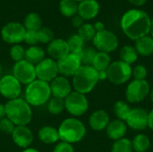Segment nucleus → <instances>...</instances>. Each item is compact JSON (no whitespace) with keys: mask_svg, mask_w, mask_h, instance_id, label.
I'll return each instance as SVG.
<instances>
[{"mask_svg":"<svg viewBox=\"0 0 153 152\" xmlns=\"http://www.w3.org/2000/svg\"><path fill=\"white\" fill-rule=\"evenodd\" d=\"M151 20L146 12L136 8L130 9L123 14L120 26L130 39L137 40L150 33Z\"/></svg>","mask_w":153,"mask_h":152,"instance_id":"f257e3e1","label":"nucleus"},{"mask_svg":"<svg viewBox=\"0 0 153 152\" xmlns=\"http://www.w3.org/2000/svg\"><path fill=\"white\" fill-rule=\"evenodd\" d=\"M5 116L10 119L15 126L28 125L32 119L31 107L23 99L17 98L8 100L4 104Z\"/></svg>","mask_w":153,"mask_h":152,"instance_id":"f03ea898","label":"nucleus"},{"mask_svg":"<svg viewBox=\"0 0 153 152\" xmlns=\"http://www.w3.org/2000/svg\"><path fill=\"white\" fill-rule=\"evenodd\" d=\"M57 131L60 141L70 144L81 142L86 134L84 124L76 117H68L63 120Z\"/></svg>","mask_w":153,"mask_h":152,"instance_id":"7ed1b4c3","label":"nucleus"},{"mask_svg":"<svg viewBox=\"0 0 153 152\" xmlns=\"http://www.w3.org/2000/svg\"><path fill=\"white\" fill-rule=\"evenodd\" d=\"M49 83L36 79L25 88L24 99L30 107H41L51 99Z\"/></svg>","mask_w":153,"mask_h":152,"instance_id":"20e7f679","label":"nucleus"},{"mask_svg":"<svg viewBox=\"0 0 153 152\" xmlns=\"http://www.w3.org/2000/svg\"><path fill=\"white\" fill-rule=\"evenodd\" d=\"M98 71L91 65H82L73 76L72 86L75 91L82 94L90 93L99 82Z\"/></svg>","mask_w":153,"mask_h":152,"instance_id":"39448f33","label":"nucleus"},{"mask_svg":"<svg viewBox=\"0 0 153 152\" xmlns=\"http://www.w3.org/2000/svg\"><path fill=\"white\" fill-rule=\"evenodd\" d=\"M89 108V101L86 95L78 91H72L65 99V109L74 117L82 116Z\"/></svg>","mask_w":153,"mask_h":152,"instance_id":"423d86ee","label":"nucleus"},{"mask_svg":"<svg viewBox=\"0 0 153 152\" xmlns=\"http://www.w3.org/2000/svg\"><path fill=\"white\" fill-rule=\"evenodd\" d=\"M132 67L130 65L117 60L110 64L107 69L108 80L115 84H123L132 77Z\"/></svg>","mask_w":153,"mask_h":152,"instance_id":"0eeeda50","label":"nucleus"},{"mask_svg":"<svg viewBox=\"0 0 153 152\" xmlns=\"http://www.w3.org/2000/svg\"><path fill=\"white\" fill-rule=\"evenodd\" d=\"M92 42L95 49L100 52H105L108 54L115 51L119 44L116 34L108 30L96 32Z\"/></svg>","mask_w":153,"mask_h":152,"instance_id":"6e6552de","label":"nucleus"},{"mask_svg":"<svg viewBox=\"0 0 153 152\" xmlns=\"http://www.w3.org/2000/svg\"><path fill=\"white\" fill-rule=\"evenodd\" d=\"M26 29L23 24L18 22H10L3 26L1 30V38L7 43L13 45L20 44L23 41Z\"/></svg>","mask_w":153,"mask_h":152,"instance_id":"1a4fd4ad","label":"nucleus"},{"mask_svg":"<svg viewBox=\"0 0 153 152\" xmlns=\"http://www.w3.org/2000/svg\"><path fill=\"white\" fill-rule=\"evenodd\" d=\"M35 70L36 78L48 83H50L56 77L59 75L57 63L51 57H45L41 62L35 65Z\"/></svg>","mask_w":153,"mask_h":152,"instance_id":"9d476101","label":"nucleus"},{"mask_svg":"<svg viewBox=\"0 0 153 152\" xmlns=\"http://www.w3.org/2000/svg\"><path fill=\"white\" fill-rule=\"evenodd\" d=\"M13 75L21 82L22 85H28L36 78L35 65L29 63L27 60L23 59L14 64L13 67Z\"/></svg>","mask_w":153,"mask_h":152,"instance_id":"9b49d317","label":"nucleus"},{"mask_svg":"<svg viewBox=\"0 0 153 152\" xmlns=\"http://www.w3.org/2000/svg\"><path fill=\"white\" fill-rule=\"evenodd\" d=\"M150 92V85L145 80H134L129 83L126 90V99L131 103L143 101Z\"/></svg>","mask_w":153,"mask_h":152,"instance_id":"f8f14e48","label":"nucleus"},{"mask_svg":"<svg viewBox=\"0 0 153 152\" xmlns=\"http://www.w3.org/2000/svg\"><path fill=\"white\" fill-rule=\"evenodd\" d=\"M22 93L21 82L13 75L7 74L0 78V95L8 100L19 98Z\"/></svg>","mask_w":153,"mask_h":152,"instance_id":"ddd939ff","label":"nucleus"},{"mask_svg":"<svg viewBox=\"0 0 153 152\" xmlns=\"http://www.w3.org/2000/svg\"><path fill=\"white\" fill-rule=\"evenodd\" d=\"M59 74L65 77H73L82 65L79 56L69 53L56 61Z\"/></svg>","mask_w":153,"mask_h":152,"instance_id":"4468645a","label":"nucleus"},{"mask_svg":"<svg viewBox=\"0 0 153 152\" xmlns=\"http://www.w3.org/2000/svg\"><path fill=\"white\" fill-rule=\"evenodd\" d=\"M11 136L13 143L23 150L30 148L33 142V133L27 125L15 126Z\"/></svg>","mask_w":153,"mask_h":152,"instance_id":"2eb2a0df","label":"nucleus"},{"mask_svg":"<svg viewBox=\"0 0 153 152\" xmlns=\"http://www.w3.org/2000/svg\"><path fill=\"white\" fill-rule=\"evenodd\" d=\"M50 90L51 95L54 98H58L65 99L73 90L72 84L67 77L58 75L50 83Z\"/></svg>","mask_w":153,"mask_h":152,"instance_id":"dca6fc26","label":"nucleus"},{"mask_svg":"<svg viewBox=\"0 0 153 152\" xmlns=\"http://www.w3.org/2000/svg\"><path fill=\"white\" fill-rule=\"evenodd\" d=\"M126 122L129 127L135 131L145 130L148 127V113L143 108H134Z\"/></svg>","mask_w":153,"mask_h":152,"instance_id":"f3484780","label":"nucleus"},{"mask_svg":"<svg viewBox=\"0 0 153 152\" xmlns=\"http://www.w3.org/2000/svg\"><path fill=\"white\" fill-rule=\"evenodd\" d=\"M47 53L51 58L57 61L58 59L64 57L65 56L70 53L67 41L60 38L54 39L50 43L48 44Z\"/></svg>","mask_w":153,"mask_h":152,"instance_id":"a211bd4d","label":"nucleus"},{"mask_svg":"<svg viewBox=\"0 0 153 152\" xmlns=\"http://www.w3.org/2000/svg\"><path fill=\"white\" fill-rule=\"evenodd\" d=\"M100 4L97 0H83L78 4V15L84 21H90L97 17L100 13Z\"/></svg>","mask_w":153,"mask_h":152,"instance_id":"6ab92c4d","label":"nucleus"},{"mask_svg":"<svg viewBox=\"0 0 153 152\" xmlns=\"http://www.w3.org/2000/svg\"><path fill=\"white\" fill-rule=\"evenodd\" d=\"M126 132H127V125L126 122L119 119H116L109 122V124L106 128V133L108 137L111 140H114L115 142L122 138H125Z\"/></svg>","mask_w":153,"mask_h":152,"instance_id":"aec40b11","label":"nucleus"},{"mask_svg":"<svg viewBox=\"0 0 153 152\" xmlns=\"http://www.w3.org/2000/svg\"><path fill=\"white\" fill-rule=\"evenodd\" d=\"M109 122L110 121L108 113L101 109L94 111L89 118V125L91 128L97 132L105 130Z\"/></svg>","mask_w":153,"mask_h":152,"instance_id":"412c9836","label":"nucleus"},{"mask_svg":"<svg viewBox=\"0 0 153 152\" xmlns=\"http://www.w3.org/2000/svg\"><path fill=\"white\" fill-rule=\"evenodd\" d=\"M38 137L45 144H54L60 141L57 129L51 125L42 126L38 132Z\"/></svg>","mask_w":153,"mask_h":152,"instance_id":"4be33fe9","label":"nucleus"},{"mask_svg":"<svg viewBox=\"0 0 153 152\" xmlns=\"http://www.w3.org/2000/svg\"><path fill=\"white\" fill-rule=\"evenodd\" d=\"M138 55L147 56L153 53V38L152 36H144L135 40L134 46Z\"/></svg>","mask_w":153,"mask_h":152,"instance_id":"5701e85b","label":"nucleus"},{"mask_svg":"<svg viewBox=\"0 0 153 152\" xmlns=\"http://www.w3.org/2000/svg\"><path fill=\"white\" fill-rule=\"evenodd\" d=\"M46 56L45 50L39 46H30L25 49V60L36 65L41 62Z\"/></svg>","mask_w":153,"mask_h":152,"instance_id":"b1692460","label":"nucleus"},{"mask_svg":"<svg viewBox=\"0 0 153 152\" xmlns=\"http://www.w3.org/2000/svg\"><path fill=\"white\" fill-rule=\"evenodd\" d=\"M110 64H111V58H110L109 54L105 53V52L97 51V54L94 57L91 66L98 72L107 71V69L108 68Z\"/></svg>","mask_w":153,"mask_h":152,"instance_id":"393cba45","label":"nucleus"},{"mask_svg":"<svg viewBox=\"0 0 153 152\" xmlns=\"http://www.w3.org/2000/svg\"><path fill=\"white\" fill-rule=\"evenodd\" d=\"M78 2L74 0H61L59 3V10L65 17L72 18L78 13Z\"/></svg>","mask_w":153,"mask_h":152,"instance_id":"a878e982","label":"nucleus"},{"mask_svg":"<svg viewBox=\"0 0 153 152\" xmlns=\"http://www.w3.org/2000/svg\"><path fill=\"white\" fill-rule=\"evenodd\" d=\"M23 26L26 30H39L42 28V21L40 16L35 12L29 13L24 18Z\"/></svg>","mask_w":153,"mask_h":152,"instance_id":"bb28decb","label":"nucleus"},{"mask_svg":"<svg viewBox=\"0 0 153 152\" xmlns=\"http://www.w3.org/2000/svg\"><path fill=\"white\" fill-rule=\"evenodd\" d=\"M138 56L139 55L135 47L130 45L123 47L120 50V60L130 65L136 62V60L138 59Z\"/></svg>","mask_w":153,"mask_h":152,"instance_id":"cd10ccee","label":"nucleus"},{"mask_svg":"<svg viewBox=\"0 0 153 152\" xmlns=\"http://www.w3.org/2000/svg\"><path fill=\"white\" fill-rule=\"evenodd\" d=\"M66 41H67L70 52L81 56V54L84 48L85 41L78 34H74L70 36V38Z\"/></svg>","mask_w":153,"mask_h":152,"instance_id":"c85d7f7f","label":"nucleus"},{"mask_svg":"<svg viewBox=\"0 0 153 152\" xmlns=\"http://www.w3.org/2000/svg\"><path fill=\"white\" fill-rule=\"evenodd\" d=\"M132 145L133 150L135 152H146L151 146V141L148 138V136L140 133L134 138Z\"/></svg>","mask_w":153,"mask_h":152,"instance_id":"c756f323","label":"nucleus"},{"mask_svg":"<svg viewBox=\"0 0 153 152\" xmlns=\"http://www.w3.org/2000/svg\"><path fill=\"white\" fill-rule=\"evenodd\" d=\"M132 111V108L128 104H126L124 101H117L114 105V113L117 116V119L122 121H126L127 117L129 116L130 113Z\"/></svg>","mask_w":153,"mask_h":152,"instance_id":"7c9ffc66","label":"nucleus"},{"mask_svg":"<svg viewBox=\"0 0 153 152\" xmlns=\"http://www.w3.org/2000/svg\"><path fill=\"white\" fill-rule=\"evenodd\" d=\"M48 111L54 116L60 115L65 110V99L52 97L47 103Z\"/></svg>","mask_w":153,"mask_h":152,"instance_id":"2f4dec72","label":"nucleus"},{"mask_svg":"<svg viewBox=\"0 0 153 152\" xmlns=\"http://www.w3.org/2000/svg\"><path fill=\"white\" fill-rule=\"evenodd\" d=\"M85 42L92 40L95 34L96 30L94 29V26L91 23H83L79 29H78V33H77Z\"/></svg>","mask_w":153,"mask_h":152,"instance_id":"473e14b6","label":"nucleus"},{"mask_svg":"<svg viewBox=\"0 0 153 152\" xmlns=\"http://www.w3.org/2000/svg\"><path fill=\"white\" fill-rule=\"evenodd\" d=\"M132 142L126 138L117 140L112 145L111 152H133Z\"/></svg>","mask_w":153,"mask_h":152,"instance_id":"72a5a7b5","label":"nucleus"},{"mask_svg":"<svg viewBox=\"0 0 153 152\" xmlns=\"http://www.w3.org/2000/svg\"><path fill=\"white\" fill-rule=\"evenodd\" d=\"M97 54V51L94 47H84L81 54V61L82 65H91L94 60V57Z\"/></svg>","mask_w":153,"mask_h":152,"instance_id":"f704fd0d","label":"nucleus"},{"mask_svg":"<svg viewBox=\"0 0 153 152\" xmlns=\"http://www.w3.org/2000/svg\"><path fill=\"white\" fill-rule=\"evenodd\" d=\"M10 56H11L12 60L14 61L15 63L25 59L24 47L20 44L13 45L10 48Z\"/></svg>","mask_w":153,"mask_h":152,"instance_id":"c9c22d12","label":"nucleus"},{"mask_svg":"<svg viewBox=\"0 0 153 152\" xmlns=\"http://www.w3.org/2000/svg\"><path fill=\"white\" fill-rule=\"evenodd\" d=\"M38 34L39 43L48 44L54 39V32L48 27H42L39 30H38Z\"/></svg>","mask_w":153,"mask_h":152,"instance_id":"e433bc0d","label":"nucleus"},{"mask_svg":"<svg viewBox=\"0 0 153 152\" xmlns=\"http://www.w3.org/2000/svg\"><path fill=\"white\" fill-rule=\"evenodd\" d=\"M23 41L30 46H37L39 43V34L36 30H26Z\"/></svg>","mask_w":153,"mask_h":152,"instance_id":"4c0bfd02","label":"nucleus"},{"mask_svg":"<svg viewBox=\"0 0 153 152\" xmlns=\"http://www.w3.org/2000/svg\"><path fill=\"white\" fill-rule=\"evenodd\" d=\"M14 128H15L14 124L6 116L0 120V132L5 134H12Z\"/></svg>","mask_w":153,"mask_h":152,"instance_id":"58836bf2","label":"nucleus"},{"mask_svg":"<svg viewBox=\"0 0 153 152\" xmlns=\"http://www.w3.org/2000/svg\"><path fill=\"white\" fill-rule=\"evenodd\" d=\"M147 69L144 65H136L133 71H132V75L134 76V80H145V78L147 77Z\"/></svg>","mask_w":153,"mask_h":152,"instance_id":"ea45409f","label":"nucleus"},{"mask_svg":"<svg viewBox=\"0 0 153 152\" xmlns=\"http://www.w3.org/2000/svg\"><path fill=\"white\" fill-rule=\"evenodd\" d=\"M53 152H74V149L72 144L60 142L56 144L53 149Z\"/></svg>","mask_w":153,"mask_h":152,"instance_id":"a19ab883","label":"nucleus"},{"mask_svg":"<svg viewBox=\"0 0 153 152\" xmlns=\"http://www.w3.org/2000/svg\"><path fill=\"white\" fill-rule=\"evenodd\" d=\"M84 20L80 16V15H78V14H76V15H74V17H72V21H71V23H72V25L74 27V28H77V29H79L84 22Z\"/></svg>","mask_w":153,"mask_h":152,"instance_id":"79ce46f5","label":"nucleus"},{"mask_svg":"<svg viewBox=\"0 0 153 152\" xmlns=\"http://www.w3.org/2000/svg\"><path fill=\"white\" fill-rule=\"evenodd\" d=\"M93 26H94V29H95L96 32L102 31V30H105V25H104V23L101 22H95V24H94Z\"/></svg>","mask_w":153,"mask_h":152,"instance_id":"37998d69","label":"nucleus"},{"mask_svg":"<svg viewBox=\"0 0 153 152\" xmlns=\"http://www.w3.org/2000/svg\"><path fill=\"white\" fill-rule=\"evenodd\" d=\"M128 1L130 2V4H134V6H143L147 2V0H128Z\"/></svg>","mask_w":153,"mask_h":152,"instance_id":"c03bdc74","label":"nucleus"},{"mask_svg":"<svg viewBox=\"0 0 153 152\" xmlns=\"http://www.w3.org/2000/svg\"><path fill=\"white\" fill-rule=\"evenodd\" d=\"M148 126L153 131V109L148 113Z\"/></svg>","mask_w":153,"mask_h":152,"instance_id":"a18cd8bd","label":"nucleus"},{"mask_svg":"<svg viewBox=\"0 0 153 152\" xmlns=\"http://www.w3.org/2000/svg\"><path fill=\"white\" fill-rule=\"evenodd\" d=\"M98 75H99L100 81H104V80L108 79L107 71H100V72H98Z\"/></svg>","mask_w":153,"mask_h":152,"instance_id":"49530a36","label":"nucleus"},{"mask_svg":"<svg viewBox=\"0 0 153 152\" xmlns=\"http://www.w3.org/2000/svg\"><path fill=\"white\" fill-rule=\"evenodd\" d=\"M5 117V108L4 105L0 104V120Z\"/></svg>","mask_w":153,"mask_h":152,"instance_id":"de8ad7c7","label":"nucleus"},{"mask_svg":"<svg viewBox=\"0 0 153 152\" xmlns=\"http://www.w3.org/2000/svg\"><path fill=\"white\" fill-rule=\"evenodd\" d=\"M22 152H39L37 149H34V148H31V147H30V148H27V149H24L23 151Z\"/></svg>","mask_w":153,"mask_h":152,"instance_id":"09e8293b","label":"nucleus"},{"mask_svg":"<svg viewBox=\"0 0 153 152\" xmlns=\"http://www.w3.org/2000/svg\"><path fill=\"white\" fill-rule=\"evenodd\" d=\"M150 33L153 38V18L151 20V28H150Z\"/></svg>","mask_w":153,"mask_h":152,"instance_id":"8fccbe9b","label":"nucleus"},{"mask_svg":"<svg viewBox=\"0 0 153 152\" xmlns=\"http://www.w3.org/2000/svg\"><path fill=\"white\" fill-rule=\"evenodd\" d=\"M150 95H151V99H152V102L153 103V89L152 90V91H151Z\"/></svg>","mask_w":153,"mask_h":152,"instance_id":"3c124183","label":"nucleus"},{"mask_svg":"<svg viewBox=\"0 0 153 152\" xmlns=\"http://www.w3.org/2000/svg\"><path fill=\"white\" fill-rule=\"evenodd\" d=\"M1 72H2V66H1V64H0V74H1Z\"/></svg>","mask_w":153,"mask_h":152,"instance_id":"603ef678","label":"nucleus"},{"mask_svg":"<svg viewBox=\"0 0 153 152\" xmlns=\"http://www.w3.org/2000/svg\"><path fill=\"white\" fill-rule=\"evenodd\" d=\"M74 1H76V2H78V3H80V2H82V1H83V0H74Z\"/></svg>","mask_w":153,"mask_h":152,"instance_id":"864d4df0","label":"nucleus"},{"mask_svg":"<svg viewBox=\"0 0 153 152\" xmlns=\"http://www.w3.org/2000/svg\"><path fill=\"white\" fill-rule=\"evenodd\" d=\"M152 152H153V151H152Z\"/></svg>","mask_w":153,"mask_h":152,"instance_id":"5fc2aeb1","label":"nucleus"}]
</instances>
